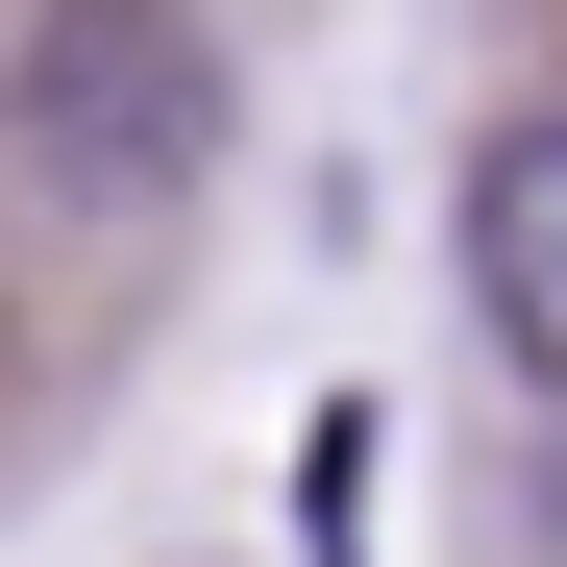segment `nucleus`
I'll return each instance as SVG.
<instances>
[{
	"label": "nucleus",
	"instance_id": "1",
	"mask_svg": "<svg viewBox=\"0 0 567 567\" xmlns=\"http://www.w3.org/2000/svg\"><path fill=\"white\" fill-rule=\"evenodd\" d=\"M25 148L74 173V198H173V173L223 148L198 0H50V25H25Z\"/></svg>",
	"mask_w": 567,
	"mask_h": 567
},
{
	"label": "nucleus",
	"instance_id": "2",
	"mask_svg": "<svg viewBox=\"0 0 567 567\" xmlns=\"http://www.w3.org/2000/svg\"><path fill=\"white\" fill-rule=\"evenodd\" d=\"M468 321L518 346V395H567V124L468 148Z\"/></svg>",
	"mask_w": 567,
	"mask_h": 567
},
{
	"label": "nucleus",
	"instance_id": "3",
	"mask_svg": "<svg viewBox=\"0 0 567 567\" xmlns=\"http://www.w3.org/2000/svg\"><path fill=\"white\" fill-rule=\"evenodd\" d=\"M543 567H567V395H543Z\"/></svg>",
	"mask_w": 567,
	"mask_h": 567
}]
</instances>
